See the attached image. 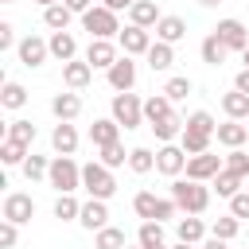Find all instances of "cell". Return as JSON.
I'll return each instance as SVG.
<instances>
[{
    "label": "cell",
    "instance_id": "obj_1",
    "mask_svg": "<svg viewBox=\"0 0 249 249\" xmlns=\"http://www.w3.org/2000/svg\"><path fill=\"white\" fill-rule=\"evenodd\" d=\"M171 198H175L179 214H202L210 206V187L179 175V179H171Z\"/></svg>",
    "mask_w": 249,
    "mask_h": 249
},
{
    "label": "cell",
    "instance_id": "obj_2",
    "mask_svg": "<svg viewBox=\"0 0 249 249\" xmlns=\"http://www.w3.org/2000/svg\"><path fill=\"white\" fill-rule=\"evenodd\" d=\"M82 191H86L89 198L109 202V198L117 195V179H113V171H109L101 160H89V163H82Z\"/></svg>",
    "mask_w": 249,
    "mask_h": 249
},
{
    "label": "cell",
    "instance_id": "obj_3",
    "mask_svg": "<svg viewBox=\"0 0 249 249\" xmlns=\"http://www.w3.org/2000/svg\"><path fill=\"white\" fill-rule=\"evenodd\" d=\"M47 183H51L58 195H74V191L82 187V167L74 163V156H54V160H51Z\"/></svg>",
    "mask_w": 249,
    "mask_h": 249
},
{
    "label": "cell",
    "instance_id": "obj_4",
    "mask_svg": "<svg viewBox=\"0 0 249 249\" xmlns=\"http://www.w3.org/2000/svg\"><path fill=\"white\" fill-rule=\"evenodd\" d=\"M109 113H113V121H117L124 132L144 124V101H140L136 93H113V101H109Z\"/></svg>",
    "mask_w": 249,
    "mask_h": 249
},
{
    "label": "cell",
    "instance_id": "obj_5",
    "mask_svg": "<svg viewBox=\"0 0 249 249\" xmlns=\"http://www.w3.org/2000/svg\"><path fill=\"white\" fill-rule=\"evenodd\" d=\"M82 27L89 31V39H117V35H121L117 12H109L105 4H93V8L82 16Z\"/></svg>",
    "mask_w": 249,
    "mask_h": 249
},
{
    "label": "cell",
    "instance_id": "obj_6",
    "mask_svg": "<svg viewBox=\"0 0 249 249\" xmlns=\"http://www.w3.org/2000/svg\"><path fill=\"white\" fill-rule=\"evenodd\" d=\"M105 78H109V89L113 93H132V86H136V62H132V54H121L105 70Z\"/></svg>",
    "mask_w": 249,
    "mask_h": 249
},
{
    "label": "cell",
    "instance_id": "obj_7",
    "mask_svg": "<svg viewBox=\"0 0 249 249\" xmlns=\"http://www.w3.org/2000/svg\"><path fill=\"white\" fill-rule=\"evenodd\" d=\"M187 152H183V144H163L160 152H156V171L160 175H167V179H179L183 171H187Z\"/></svg>",
    "mask_w": 249,
    "mask_h": 249
},
{
    "label": "cell",
    "instance_id": "obj_8",
    "mask_svg": "<svg viewBox=\"0 0 249 249\" xmlns=\"http://www.w3.org/2000/svg\"><path fill=\"white\" fill-rule=\"evenodd\" d=\"M226 167V156H214V152H202V156H191L187 160V179L195 183H214V175Z\"/></svg>",
    "mask_w": 249,
    "mask_h": 249
},
{
    "label": "cell",
    "instance_id": "obj_9",
    "mask_svg": "<svg viewBox=\"0 0 249 249\" xmlns=\"http://www.w3.org/2000/svg\"><path fill=\"white\" fill-rule=\"evenodd\" d=\"M0 214H4V222L23 226V222H31V218H35V198H31V195H23V191H12V195H4Z\"/></svg>",
    "mask_w": 249,
    "mask_h": 249
},
{
    "label": "cell",
    "instance_id": "obj_10",
    "mask_svg": "<svg viewBox=\"0 0 249 249\" xmlns=\"http://www.w3.org/2000/svg\"><path fill=\"white\" fill-rule=\"evenodd\" d=\"M214 35H218V39L226 43V51H245V47H249V27H245L241 19H233V16L218 19Z\"/></svg>",
    "mask_w": 249,
    "mask_h": 249
},
{
    "label": "cell",
    "instance_id": "obj_11",
    "mask_svg": "<svg viewBox=\"0 0 249 249\" xmlns=\"http://www.w3.org/2000/svg\"><path fill=\"white\" fill-rule=\"evenodd\" d=\"M156 39H152V31H144V27H136V23H128V27H121V35H117V47L124 51V54H148V47H152Z\"/></svg>",
    "mask_w": 249,
    "mask_h": 249
},
{
    "label": "cell",
    "instance_id": "obj_12",
    "mask_svg": "<svg viewBox=\"0 0 249 249\" xmlns=\"http://www.w3.org/2000/svg\"><path fill=\"white\" fill-rule=\"evenodd\" d=\"M16 54H19V62H23L27 70H35V66H43V62L51 58V47H47V39H39V35H23L19 47H16Z\"/></svg>",
    "mask_w": 249,
    "mask_h": 249
},
{
    "label": "cell",
    "instance_id": "obj_13",
    "mask_svg": "<svg viewBox=\"0 0 249 249\" xmlns=\"http://www.w3.org/2000/svg\"><path fill=\"white\" fill-rule=\"evenodd\" d=\"M117 58H121V54H117V43H113V39H89V47H86V62H89L93 70H109Z\"/></svg>",
    "mask_w": 249,
    "mask_h": 249
},
{
    "label": "cell",
    "instance_id": "obj_14",
    "mask_svg": "<svg viewBox=\"0 0 249 249\" xmlns=\"http://www.w3.org/2000/svg\"><path fill=\"white\" fill-rule=\"evenodd\" d=\"M51 148H54V156H74L78 152V128L70 121H58L51 128Z\"/></svg>",
    "mask_w": 249,
    "mask_h": 249
},
{
    "label": "cell",
    "instance_id": "obj_15",
    "mask_svg": "<svg viewBox=\"0 0 249 249\" xmlns=\"http://www.w3.org/2000/svg\"><path fill=\"white\" fill-rule=\"evenodd\" d=\"M175 233H179V241H187V245H202V241H206V222H202L198 214H179V218H175Z\"/></svg>",
    "mask_w": 249,
    "mask_h": 249
},
{
    "label": "cell",
    "instance_id": "obj_16",
    "mask_svg": "<svg viewBox=\"0 0 249 249\" xmlns=\"http://www.w3.org/2000/svg\"><path fill=\"white\" fill-rule=\"evenodd\" d=\"M47 47H51V58H58L62 66L78 58V39H74L70 31H51V39H47Z\"/></svg>",
    "mask_w": 249,
    "mask_h": 249
},
{
    "label": "cell",
    "instance_id": "obj_17",
    "mask_svg": "<svg viewBox=\"0 0 249 249\" xmlns=\"http://www.w3.org/2000/svg\"><path fill=\"white\" fill-rule=\"evenodd\" d=\"M62 82H66V89H86L89 82H93V66L86 62V58H74V62H66L62 66Z\"/></svg>",
    "mask_w": 249,
    "mask_h": 249
},
{
    "label": "cell",
    "instance_id": "obj_18",
    "mask_svg": "<svg viewBox=\"0 0 249 249\" xmlns=\"http://www.w3.org/2000/svg\"><path fill=\"white\" fill-rule=\"evenodd\" d=\"M121 140V124L113 121V117H97L93 124H89V144L93 148H109V144H117Z\"/></svg>",
    "mask_w": 249,
    "mask_h": 249
},
{
    "label": "cell",
    "instance_id": "obj_19",
    "mask_svg": "<svg viewBox=\"0 0 249 249\" xmlns=\"http://www.w3.org/2000/svg\"><path fill=\"white\" fill-rule=\"evenodd\" d=\"M160 19H163V16H160L156 0H136V4L128 8V23H136V27H144V31H156Z\"/></svg>",
    "mask_w": 249,
    "mask_h": 249
},
{
    "label": "cell",
    "instance_id": "obj_20",
    "mask_svg": "<svg viewBox=\"0 0 249 249\" xmlns=\"http://www.w3.org/2000/svg\"><path fill=\"white\" fill-rule=\"evenodd\" d=\"M214 136H218V144H222V148H241V144L249 140V124H245V121H230V117H226V121L218 124V132H214Z\"/></svg>",
    "mask_w": 249,
    "mask_h": 249
},
{
    "label": "cell",
    "instance_id": "obj_21",
    "mask_svg": "<svg viewBox=\"0 0 249 249\" xmlns=\"http://www.w3.org/2000/svg\"><path fill=\"white\" fill-rule=\"evenodd\" d=\"M89 233H97V230H105L109 226V206L101 202V198H89V202H82V218H78Z\"/></svg>",
    "mask_w": 249,
    "mask_h": 249
},
{
    "label": "cell",
    "instance_id": "obj_22",
    "mask_svg": "<svg viewBox=\"0 0 249 249\" xmlns=\"http://www.w3.org/2000/svg\"><path fill=\"white\" fill-rule=\"evenodd\" d=\"M156 39L175 47L179 39H187V19H183V16H163V19L156 23Z\"/></svg>",
    "mask_w": 249,
    "mask_h": 249
},
{
    "label": "cell",
    "instance_id": "obj_23",
    "mask_svg": "<svg viewBox=\"0 0 249 249\" xmlns=\"http://www.w3.org/2000/svg\"><path fill=\"white\" fill-rule=\"evenodd\" d=\"M51 113H54L58 121H74V117L82 113V97H78L74 89H66V93H54V97H51Z\"/></svg>",
    "mask_w": 249,
    "mask_h": 249
},
{
    "label": "cell",
    "instance_id": "obj_24",
    "mask_svg": "<svg viewBox=\"0 0 249 249\" xmlns=\"http://www.w3.org/2000/svg\"><path fill=\"white\" fill-rule=\"evenodd\" d=\"M144 58H148V66H152L156 74H163V70H171V66H175V47L156 39V43L148 47V54H144Z\"/></svg>",
    "mask_w": 249,
    "mask_h": 249
},
{
    "label": "cell",
    "instance_id": "obj_25",
    "mask_svg": "<svg viewBox=\"0 0 249 249\" xmlns=\"http://www.w3.org/2000/svg\"><path fill=\"white\" fill-rule=\"evenodd\" d=\"M222 113L230 121H249V93H241V89L222 93Z\"/></svg>",
    "mask_w": 249,
    "mask_h": 249
},
{
    "label": "cell",
    "instance_id": "obj_26",
    "mask_svg": "<svg viewBox=\"0 0 249 249\" xmlns=\"http://www.w3.org/2000/svg\"><path fill=\"white\" fill-rule=\"evenodd\" d=\"M171 113H175V105L167 101V93L144 97V121H148V124H156V121H163V117H171Z\"/></svg>",
    "mask_w": 249,
    "mask_h": 249
},
{
    "label": "cell",
    "instance_id": "obj_27",
    "mask_svg": "<svg viewBox=\"0 0 249 249\" xmlns=\"http://www.w3.org/2000/svg\"><path fill=\"white\" fill-rule=\"evenodd\" d=\"M183 124H187V117H179V113H171V117H163V121H156V124H148V128L156 132V140H163V144H171L175 136H183Z\"/></svg>",
    "mask_w": 249,
    "mask_h": 249
},
{
    "label": "cell",
    "instance_id": "obj_28",
    "mask_svg": "<svg viewBox=\"0 0 249 249\" xmlns=\"http://www.w3.org/2000/svg\"><path fill=\"white\" fill-rule=\"evenodd\" d=\"M198 54H202V62H206V66H222L230 51H226V43H222V39H218V35L210 31V35L202 39V47H198Z\"/></svg>",
    "mask_w": 249,
    "mask_h": 249
},
{
    "label": "cell",
    "instance_id": "obj_29",
    "mask_svg": "<svg viewBox=\"0 0 249 249\" xmlns=\"http://www.w3.org/2000/svg\"><path fill=\"white\" fill-rule=\"evenodd\" d=\"M132 210H136L140 222H156V214H160V198H156L152 191H136V195H132Z\"/></svg>",
    "mask_w": 249,
    "mask_h": 249
},
{
    "label": "cell",
    "instance_id": "obj_30",
    "mask_svg": "<svg viewBox=\"0 0 249 249\" xmlns=\"http://www.w3.org/2000/svg\"><path fill=\"white\" fill-rule=\"evenodd\" d=\"M136 245H140V249H160V245H167V241H163V222H140Z\"/></svg>",
    "mask_w": 249,
    "mask_h": 249
},
{
    "label": "cell",
    "instance_id": "obj_31",
    "mask_svg": "<svg viewBox=\"0 0 249 249\" xmlns=\"http://www.w3.org/2000/svg\"><path fill=\"white\" fill-rule=\"evenodd\" d=\"M70 19H74V12H70L66 4H51V8H43V23H47L51 31H70Z\"/></svg>",
    "mask_w": 249,
    "mask_h": 249
},
{
    "label": "cell",
    "instance_id": "obj_32",
    "mask_svg": "<svg viewBox=\"0 0 249 249\" xmlns=\"http://www.w3.org/2000/svg\"><path fill=\"white\" fill-rule=\"evenodd\" d=\"M27 156H31V148H27V144H19V140H8V136L0 140V160H4L8 167H23V160H27Z\"/></svg>",
    "mask_w": 249,
    "mask_h": 249
},
{
    "label": "cell",
    "instance_id": "obj_33",
    "mask_svg": "<svg viewBox=\"0 0 249 249\" xmlns=\"http://www.w3.org/2000/svg\"><path fill=\"white\" fill-rule=\"evenodd\" d=\"M210 140H214V136L195 132V128H183V136H179V144H183L187 156H202V152H210Z\"/></svg>",
    "mask_w": 249,
    "mask_h": 249
},
{
    "label": "cell",
    "instance_id": "obj_34",
    "mask_svg": "<svg viewBox=\"0 0 249 249\" xmlns=\"http://www.w3.org/2000/svg\"><path fill=\"white\" fill-rule=\"evenodd\" d=\"M128 171H136V175L156 171V152L152 148H128Z\"/></svg>",
    "mask_w": 249,
    "mask_h": 249
},
{
    "label": "cell",
    "instance_id": "obj_35",
    "mask_svg": "<svg viewBox=\"0 0 249 249\" xmlns=\"http://www.w3.org/2000/svg\"><path fill=\"white\" fill-rule=\"evenodd\" d=\"M191 89H195V82H191L187 74H175V78H167V82H163V89H160V93H167V101L175 105V101H183Z\"/></svg>",
    "mask_w": 249,
    "mask_h": 249
},
{
    "label": "cell",
    "instance_id": "obj_36",
    "mask_svg": "<svg viewBox=\"0 0 249 249\" xmlns=\"http://www.w3.org/2000/svg\"><path fill=\"white\" fill-rule=\"evenodd\" d=\"M0 105H4V109H23V105H27V89H23L19 82H4V86H0Z\"/></svg>",
    "mask_w": 249,
    "mask_h": 249
},
{
    "label": "cell",
    "instance_id": "obj_37",
    "mask_svg": "<svg viewBox=\"0 0 249 249\" xmlns=\"http://www.w3.org/2000/svg\"><path fill=\"white\" fill-rule=\"evenodd\" d=\"M54 218H58V222H78V218H82V202H78L74 195H58V198H54Z\"/></svg>",
    "mask_w": 249,
    "mask_h": 249
},
{
    "label": "cell",
    "instance_id": "obj_38",
    "mask_svg": "<svg viewBox=\"0 0 249 249\" xmlns=\"http://www.w3.org/2000/svg\"><path fill=\"white\" fill-rule=\"evenodd\" d=\"M124 230H117V226H105V230H97L93 233V249H124Z\"/></svg>",
    "mask_w": 249,
    "mask_h": 249
},
{
    "label": "cell",
    "instance_id": "obj_39",
    "mask_svg": "<svg viewBox=\"0 0 249 249\" xmlns=\"http://www.w3.org/2000/svg\"><path fill=\"white\" fill-rule=\"evenodd\" d=\"M183 128H195V132H206V136H214L218 132V121L206 113V109H195V113H187V124Z\"/></svg>",
    "mask_w": 249,
    "mask_h": 249
},
{
    "label": "cell",
    "instance_id": "obj_40",
    "mask_svg": "<svg viewBox=\"0 0 249 249\" xmlns=\"http://www.w3.org/2000/svg\"><path fill=\"white\" fill-rule=\"evenodd\" d=\"M97 152H101L97 160H101L109 171H117V167H124V163H128V152H124V144H121V140H117V144H109V148H97Z\"/></svg>",
    "mask_w": 249,
    "mask_h": 249
},
{
    "label": "cell",
    "instance_id": "obj_41",
    "mask_svg": "<svg viewBox=\"0 0 249 249\" xmlns=\"http://www.w3.org/2000/svg\"><path fill=\"white\" fill-rule=\"evenodd\" d=\"M241 187H245V179H237V175H230L226 167H222V171L214 175V191H218L222 198H233V195H237Z\"/></svg>",
    "mask_w": 249,
    "mask_h": 249
},
{
    "label": "cell",
    "instance_id": "obj_42",
    "mask_svg": "<svg viewBox=\"0 0 249 249\" xmlns=\"http://www.w3.org/2000/svg\"><path fill=\"white\" fill-rule=\"evenodd\" d=\"M226 171H230V175H237V179H249V152L230 148V152H226Z\"/></svg>",
    "mask_w": 249,
    "mask_h": 249
},
{
    "label": "cell",
    "instance_id": "obj_43",
    "mask_svg": "<svg viewBox=\"0 0 249 249\" xmlns=\"http://www.w3.org/2000/svg\"><path fill=\"white\" fill-rule=\"evenodd\" d=\"M23 175H27L31 183H35V179H47V175H51V160H47V156H35V152H31V156L23 160Z\"/></svg>",
    "mask_w": 249,
    "mask_h": 249
},
{
    "label": "cell",
    "instance_id": "obj_44",
    "mask_svg": "<svg viewBox=\"0 0 249 249\" xmlns=\"http://www.w3.org/2000/svg\"><path fill=\"white\" fill-rule=\"evenodd\" d=\"M237 230H241V222H237L233 214H222V218H214V226H210V233H214V237H222V241H233V237H237Z\"/></svg>",
    "mask_w": 249,
    "mask_h": 249
},
{
    "label": "cell",
    "instance_id": "obj_45",
    "mask_svg": "<svg viewBox=\"0 0 249 249\" xmlns=\"http://www.w3.org/2000/svg\"><path fill=\"white\" fill-rule=\"evenodd\" d=\"M8 140H19V144L31 148V144H35V124H31V121H12V124H8Z\"/></svg>",
    "mask_w": 249,
    "mask_h": 249
},
{
    "label": "cell",
    "instance_id": "obj_46",
    "mask_svg": "<svg viewBox=\"0 0 249 249\" xmlns=\"http://www.w3.org/2000/svg\"><path fill=\"white\" fill-rule=\"evenodd\" d=\"M230 214H233L237 222H249V191H237V195L230 198Z\"/></svg>",
    "mask_w": 249,
    "mask_h": 249
},
{
    "label": "cell",
    "instance_id": "obj_47",
    "mask_svg": "<svg viewBox=\"0 0 249 249\" xmlns=\"http://www.w3.org/2000/svg\"><path fill=\"white\" fill-rule=\"evenodd\" d=\"M16 241H19V226H16V222H4V218H0V249H12Z\"/></svg>",
    "mask_w": 249,
    "mask_h": 249
},
{
    "label": "cell",
    "instance_id": "obj_48",
    "mask_svg": "<svg viewBox=\"0 0 249 249\" xmlns=\"http://www.w3.org/2000/svg\"><path fill=\"white\" fill-rule=\"evenodd\" d=\"M12 47H19V39H16V27L4 19L0 23V51H12Z\"/></svg>",
    "mask_w": 249,
    "mask_h": 249
},
{
    "label": "cell",
    "instance_id": "obj_49",
    "mask_svg": "<svg viewBox=\"0 0 249 249\" xmlns=\"http://www.w3.org/2000/svg\"><path fill=\"white\" fill-rule=\"evenodd\" d=\"M62 4H66V8L74 12V16H86V12L93 8V0H62Z\"/></svg>",
    "mask_w": 249,
    "mask_h": 249
},
{
    "label": "cell",
    "instance_id": "obj_50",
    "mask_svg": "<svg viewBox=\"0 0 249 249\" xmlns=\"http://www.w3.org/2000/svg\"><path fill=\"white\" fill-rule=\"evenodd\" d=\"M233 89L249 93V66H241V70H237V78H233Z\"/></svg>",
    "mask_w": 249,
    "mask_h": 249
},
{
    "label": "cell",
    "instance_id": "obj_51",
    "mask_svg": "<svg viewBox=\"0 0 249 249\" xmlns=\"http://www.w3.org/2000/svg\"><path fill=\"white\" fill-rule=\"evenodd\" d=\"M101 4H105L109 12H128V8L136 4V0H101Z\"/></svg>",
    "mask_w": 249,
    "mask_h": 249
},
{
    "label": "cell",
    "instance_id": "obj_52",
    "mask_svg": "<svg viewBox=\"0 0 249 249\" xmlns=\"http://www.w3.org/2000/svg\"><path fill=\"white\" fill-rule=\"evenodd\" d=\"M198 249H230V241H222V237H214V233H210V237H206Z\"/></svg>",
    "mask_w": 249,
    "mask_h": 249
},
{
    "label": "cell",
    "instance_id": "obj_53",
    "mask_svg": "<svg viewBox=\"0 0 249 249\" xmlns=\"http://www.w3.org/2000/svg\"><path fill=\"white\" fill-rule=\"evenodd\" d=\"M198 4H202V8H218L222 0H198Z\"/></svg>",
    "mask_w": 249,
    "mask_h": 249
},
{
    "label": "cell",
    "instance_id": "obj_54",
    "mask_svg": "<svg viewBox=\"0 0 249 249\" xmlns=\"http://www.w3.org/2000/svg\"><path fill=\"white\" fill-rule=\"evenodd\" d=\"M171 249H198V245H187V241H175Z\"/></svg>",
    "mask_w": 249,
    "mask_h": 249
},
{
    "label": "cell",
    "instance_id": "obj_55",
    "mask_svg": "<svg viewBox=\"0 0 249 249\" xmlns=\"http://www.w3.org/2000/svg\"><path fill=\"white\" fill-rule=\"evenodd\" d=\"M39 8H51V4H62V0H35Z\"/></svg>",
    "mask_w": 249,
    "mask_h": 249
},
{
    "label": "cell",
    "instance_id": "obj_56",
    "mask_svg": "<svg viewBox=\"0 0 249 249\" xmlns=\"http://www.w3.org/2000/svg\"><path fill=\"white\" fill-rule=\"evenodd\" d=\"M241 58H245V66H249V47H245V51H241Z\"/></svg>",
    "mask_w": 249,
    "mask_h": 249
},
{
    "label": "cell",
    "instance_id": "obj_57",
    "mask_svg": "<svg viewBox=\"0 0 249 249\" xmlns=\"http://www.w3.org/2000/svg\"><path fill=\"white\" fill-rule=\"evenodd\" d=\"M0 4H16V0H0Z\"/></svg>",
    "mask_w": 249,
    "mask_h": 249
},
{
    "label": "cell",
    "instance_id": "obj_58",
    "mask_svg": "<svg viewBox=\"0 0 249 249\" xmlns=\"http://www.w3.org/2000/svg\"><path fill=\"white\" fill-rule=\"evenodd\" d=\"M160 249H171V245H160Z\"/></svg>",
    "mask_w": 249,
    "mask_h": 249
},
{
    "label": "cell",
    "instance_id": "obj_59",
    "mask_svg": "<svg viewBox=\"0 0 249 249\" xmlns=\"http://www.w3.org/2000/svg\"><path fill=\"white\" fill-rule=\"evenodd\" d=\"M136 249H140V245H136Z\"/></svg>",
    "mask_w": 249,
    "mask_h": 249
},
{
    "label": "cell",
    "instance_id": "obj_60",
    "mask_svg": "<svg viewBox=\"0 0 249 249\" xmlns=\"http://www.w3.org/2000/svg\"><path fill=\"white\" fill-rule=\"evenodd\" d=\"M245 124H249V121H245Z\"/></svg>",
    "mask_w": 249,
    "mask_h": 249
}]
</instances>
